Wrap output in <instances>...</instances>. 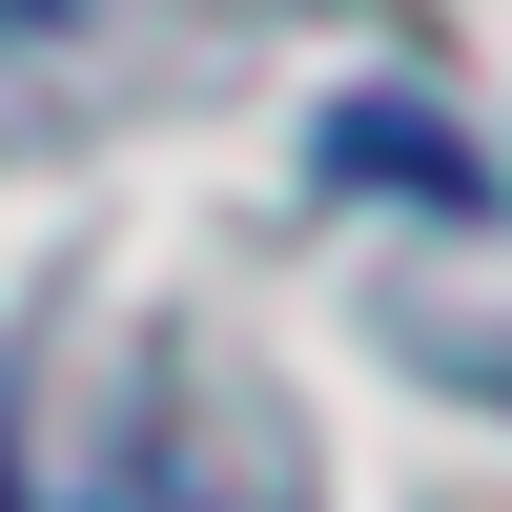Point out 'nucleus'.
I'll list each match as a JSON object with an SVG mask.
<instances>
[{
    "mask_svg": "<svg viewBox=\"0 0 512 512\" xmlns=\"http://www.w3.org/2000/svg\"><path fill=\"white\" fill-rule=\"evenodd\" d=\"M0 512H21V431H0Z\"/></svg>",
    "mask_w": 512,
    "mask_h": 512,
    "instance_id": "2",
    "label": "nucleus"
},
{
    "mask_svg": "<svg viewBox=\"0 0 512 512\" xmlns=\"http://www.w3.org/2000/svg\"><path fill=\"white\" fill-rule=\"evenodd\" d=\"M0 21H41V0H0Z\"/></svg>",
    "mask_w": 512,
    "mask_h": 512,
    "instance_id": "3",
    "label": "nucleus"
},
{
    "mask_svg": "<svg viewBox=\"0 0 512 512\" xmlns=\"http://www.w3.org/2000/svg\"><path fill=\"white\" fill-rule=\"evenodd\" d=\"M328 144H349V164H390V185H451V205H472V164H451V123H431V103H349Z\"/></svg>",
    "mask_w": 512,
    "mask_h": 512,
    "instance_id": "1",
    "label": "nucleus"
}]
</instances>
